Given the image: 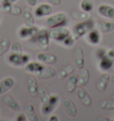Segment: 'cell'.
Here are the masks:
<instances>
[{"label": "cell", "mask_w": 114, "mask_h": 121, "mask_svg": "<svg viewBox=\"0 0 114 121\" xmlns=\"http://www.w3.org/2000/svg\"><path fill=\"white\" fill-rule=\"evenodd\" d=\"M99 120H110L109 118H100Z\"/></svg>", "instance_id": "44"}, {"label": "cell", "mask_w": 114, "mask_h": 121, "mask_svg": "<svg viewBox=\"0 0 114 121\" xmlns=\"http://www.w3.org/2000/svg\"><path fill=\"white\" fill-rule=\"evenodd\" d=\"M110 80V76L108 72H103L101 74L96 82V88L99 92H104Z\"/></svg>", "instance_id": "15"}, {"label": "cell", "mask_w": 114, "mask_h": 121, "mask_svg": "<svg viewBox=\"0 0 114 121\" xmlns=\"http://www.w3.org/2000/svg\"><path fill=\"white\" fill-rule=\"evenodd\" d=\"M31 56L28 53H11L7 57V62L13 67H22L30 62Z\"/></svg>", "instance_id": "3"}, {"label": "cell", "mask_w": 114, "mask_h": 121, "mask_svg": "<svg viewBox=\"0 0 114 121\" xmlns=\"http://www.w3.org/2000/svg\"><path fill=\"white\" fill-rule=\"evenodd\" d=\"M15 120L16 121H26V120H28V117H27L26 114L21 113L17 116V117L15 118Z\"/></svg>", "instance_id": "39"}, {"label": "cell", "mask_w": 114, "mask_h": 121, "mask_svg": "<svg viewBox=\"0 0 114 121\" xmlns=\"http://www.w3.org/2000/svg\"><path fill=\"white\" fill-rule=\"evenodd\" d=\"M49 34L51 39H53L56 42H59V43H61L64 38H67L69 35H70V32L68 27H66V25H64V26L53 28L52 30L49 31Z\"/></svg>", "instance_id": "5"}, {"label": "cell", "mask_w": 114, "mask_h": 121, "mask_svg": "<svg viewBox=\"0 0 114 121\" xmlns=\"http://www.w3.org/2000/svg\"><path fill=\"white\" fill-rule=\"evenodd\" d=\"M37 60L42 63L54 64L57 62V57L55 54L51 53H39L37 55Z\"/></svg>", "instance_id": "16"}, {"label": "cell", "mask_w": 114, "mask_h": 121, "mask_svg": "<svg viewBox=\"0 0 114 121\" xmlns=\"http://www.w3.org/2000/svg\"><path fill=\"white\" fill-rule=\"evenodd\" d=\"M79 7L83 11L87 12V13H90L95 7V1L94 0H81Z\"/></svg>", "instance_id": "28"}, {"label": "cell", "mask_w": 114, "mask_h": 121, "mask_svg": "<svg viewBox=\"0 0 114 121\" xmlns=\"http://www.w3.org/2000/svg\"><path fill=\"white\" fill-rule=\"evenodd\" d=\"M10 47H11V41H10V39L7 37L2 38L0 40V56H2L3 54L6 53Z\"/></svg>", "instance_id": "29"}, {"label": "cell", "mask_w": 114, "mask_h": 121, "mask_svg": "<svg viewBox=\"0 0 114 121\" xmlns=\"http://www.w3.org/2000/svg\"><path fill=\"white\" fill-rule=\"evenodd\" d=\"M22 13V7L16 4H13V5H12V7H11V10L9 12L10 14L14 15V16H18V15H20Z\"/></svg>", "instance_id": "35"}, {"label": "cell", "mask_w": 114, "mask_h": 121, "mask_svg": "<svg viewBox=\"0 0 114 121\" xmlns=\"http://www.w3.org/2000/svg\"><path fill=\"white\" fill-rule=\"evenodd\" d=\"M114 64V58H111L108 54L105 53V55L99 60L98 67L99 69L102 71H107L109 70Z\"/></svg>", "instance_id": "18"}, {"label": "cell", "mask_w": 114, "mask_h": 121, "mask_svg": "<svg viewBox=\"0 0 114 121\" xmlns=\"http://www.w3.org/2000/svg\"><path fill=\"white\" fill-rule=\"evenodd\" d=\"M75 70V67L72 64H70L65 66L64 68H62L61 69L59 70V72L57 73V79L58 80H62L64 79L65 78H67L69 76H70L71 74L74 73Z\"/></svg>", "instance_id": "24"}, {"label": "cell", "mask_w": 114, "mask_h": 121, "mask_svg": "<svg viewBox=\"0 0 114 121\" xmlns=\"http://www.w3.org/2000/svg\"><path fill=\"white\" fill-rule=\"evenodd\" d=\"M25 113H26V116L28 117V120L30 121H38V116L35 112V109L34 106L32 105L31 103H29L26 105V108H25Z\"/></svg>", "instance_id": "27"}, {"label": "cell", "mask_w": 114, "mask_h": 121, "mask_svg": "<svg viewBox=\"0 0 114 121\" xmlns=\"http://www.w3.org/2000/svg\"><path fill=\"white\" fill-rule=\"evenodd\" d=\"M38 95L40 96L41 103H46L49 102L50 98V92L45 86H41L38 87Z\"/></svg>", "instance_id": "26"}, {"label": "cell", "mask_w": 114, "mask_h": 121, "mask_svg": "<svg viewBox=\"0 0 114 121\" xmlns=\"http://www.w3.org/2000/svg\"><path fill=\"white\" fill-rule=\"evenodd\" d=\"M53 12V7L52 4H41L38 6L36 7L34 11V15L36 16V18H43L46 16H49Z\"/></svg>", "instance_id": "9"}, {"label": "cell", "mask_w": 114, "mask_h": 121, "mask_svg": "<svg viewBox=\"0 0 114 121\" xmlns=\"http://www.w3.org/2000/svg\"><path fill=\"white\" fill-rule=\"evenodd\" d=\"M0 40H1V38H0Z\"/></svg>", "instance_id": "46"}, {"label": "cell", "mask_w": 114, "mask_h": 121, "mask_svg": "<svg viewBox=\"0 0 114 121\" xmlns=\"http://www.w3.org/2000/svg\"><path fill=\"white\" fill-rule=\"evenodd\" d=\"M39 30L38 27L34 26H22L18 30V37H19L21 39H29V38H31L33 36H34L37 31Z\"/></svg>", "instance_id": "7"}, {"label": "cell", "mask_w": 114, "mask_h": 121, "mask_svg": "<svg viewBox=\"0 0 114 121\" xmlns=\"http://www.w3.org/2000/svg\"><path fill=\"white\" fill-rule=\"evenodd\" d=\"M46 2L47 3H49L50 4H52V5H61V3H62V0H46Z\"/></svg>", "instance_id": "38"}, {"label": "cell", "mask_w": 114, "mask_h": 121, "mask_svg": "<svg viewBox=\"0 0 114 121\" xmlns=\"http://www.w3.org/2000/svg\"><path fill=\"white\" fill-rule=\"evenodd\" d=\"M70 15H71V18L74 21H77V22H84V21H87L90 18L89 13H87V12L83 11L81 9L71 11Z\"/></svg>", "instance_id": "23"}, {"label": "cell", "mask_w": 114, "mask_h": 121, "mask_svg": "<svg viewBox=\"0 0 114 121\" xmlns=\"http://www.w3.org/2000/svg\"><path fill=\"white\" fill-rule=\"evenodd\" d=\"M54 107L52 106L49 102H46V103H42L41 106V113L43 115H49L54 110Z\"/></svg>", "instance_id": "32"}, {"label": "cell", "mask_w": 114, "mask_h": 121, "mask_svg": "<svg viewBox=\"0 0 114 121\" xmlns=\"http://www.w3.org/2000/svg\"><path fill=\"white\" fill-rule=\"evenodd\" d=\"M85 40L91 45H96L101 42V33L98 30H90L88 33L86 34Z\"/></svg>", "instance_id": "13"}, {"label": "cell", "mask_w": 114, "mask_h": 121, "mask_svg": "<svg viewBox=\"0 0 114 121\" xmlns=\"http://www.w3.org/2000/svg\"><path fill=\"white\" fill-rule=\"evenodd\" d=\"M49 31L46 29H39L37 33L31 38V41L37 45L43 50H47L49 48L50 43Z\"/></svg>", "instance_id": "2"}, {"label": "cell", "mask_w": 114, "mask_h": 121, "mask_svg": "<svg viewBox=\"0 0 114 121\" xmlns=\"http://www.w3.org/2000/svg\"><path fill=\"white\" fill-rule=\"evenodd\" d=\"M4 103L7 106L10 110H13V111H20L21 110V105L18 102V101L16 100L13 96H12L10 95H4Z\"/></svg>", "instance_id": "17"}, {"label": "cell", "mask_w": 114, "mask_h": 121, "mask_svg": "<svg viewBox=\"0 0 114 121\" xmlns=\"http://www.w3.org/2000/svg\"><path fill=\"white\" fill-rule=\"evenodd\" d=\"M98 14L107 19H114V6L103 4L97 7Z\"/></svg>", "instance_id": "12"}, {"label": "cell", "mask_w": 114, "mask_h": 121, "mask_svg": "<svg viewBox=\"0 0 114 121\" xmlns=\"http://www.w3.org/2000/svg\"><path fill=\"white\" fill-rule=\"evenodd\" d=\"M75 38H73L72 35H69L68 37L66 38H64L62 42H61V44L66 46V47H71L73 45H74V43H75Z\"/></svg>", "instance_id": "34"}, {"label": "cell", "mask_w": 114, "mask_h": 121, "mask_svg": "<svg viewBox=\"0 0 114 121\" xmlns=\"http://www.w3.org/2000/svg\"><path fill=\"white\" fill-rule=\"evenodd\" d=\"M23 21H24V24L26 26H34L35 24V19L34 16L32 14L30 10H26L23 13Z\"/></svg>", "instance_id": "30"}, {"label": "cell", "mask_w": 114, "mask_h": 121, "mask_svg": "<svg viewBox=\"0 0 114 121\" xmlns=\"http://www.w3.org/2000/svg\"><path fill=\"white\" fill-rule=\"evenodd\" d=\"M96 27H97L98 30H100V32L110 33L112 30H114V22L101 20L96 22Z\"/></svg>", "instance_id": "20"}, {"label": "cell", "mask_w": 114, "mask_h": 121, "mask_svg": "<svg viewBox=\"0 0 114 121\" xmlns=\"http://www.w3.org/2000/svg\"><path fill=\"white\" fill-rule=\"evenodd\" d=\"M46 66L43 64L40 61H30L28 62L25 66V71L28 73H31V74H34V75H38V73L43 70V69L45 68Z\"/></svg>", "instance_id": "11"}, {"label": "cell", "mask_w": 114, "mask_h": 121, "mask_svg": "<svg viewBox=\"0 0 114 121\" xmlns=\"http://www.w3.org/2000/svg\"><path fill=\"white\" fill-rule=\"evenodd\" d=\"M52 106H53L54 108H56L57 106L59 105V102H60V98L59 96L56 95H51L49 98V102H48Z\"/></svg>", "instance_id": "36"}, {"label": "cell", "mask_w": 114, "mask_h": 121, "mask_svg": "<svg viewBox=\"0 0 114 121\" xmlns=\"http://www.w3.org/2000/svg\"><path fill=\"white\" fill-rule=\"evenodd\" d=\"M62 104L64 106L66 113L69 117H75L78 115V108H77L75 102L70 98L62 99Z\"/></svg>", "instance_id": "10"}, {"label": "cell", "mask_w": 114, "mask_h": 121, "mask_svg": "<svg viewBox=\"0 0 114 121\" xmlns=\"http://www.w3.org/2000/svg\"><path fill=\"white\" fill-rule=\"evenodd\" d=\"M90 78V71L88 68H83L79 75L78 78V86H87Z\"/></svg>", "instance_id": "21"}, {"label": "cell", "mask_w": 114, "mask_h": 121, "mask_svg": "<svg viewBox=\"0 0 114 121\" xmlns=\"http://www.w3.org/2000/svg\"><path fill=\"white\" fill-rule=\"evenodd\" d=\"M25 1H26L27 4H29L31 7L35 6L37 4V3H38V0H25Z\"/></svg>", "instance_id": "40"}, {"label": "cell", "mask_w": 114, "mask_h": 121, "mask_svg": "<svg viewBox=\"0 0 114 121\" xmlns=\"http://www.w3.org/2000/svg\"><path fill=\"white\" fill-rule=\"evenodd\" d=\"M106 51H107V50L105 49V48H103V47H99V48H97V49L95 50V58L99 60L101 58H103V57L105 55Z\"/></svg>", "instance_id": "37"}, {"label": "cell", "mask_w": 114, "mask_h": 121, "mask_svg": "<svg viewBox=\"0 0 114 121\" xmlns=\"http://www.w3.org/2000/svg\"><path fill=\"white\" fill-rule=\"evenodd\" d=\"M78 78H79V74H71L69 78L66 83V90L69 93H73L76 91L78 87Z\"/></svg>", "instance_id": "25"}, {"label": "cell", "mask_w": 114, "mask_h": 121, "mask_svg": "<svg viewBox=\"0 0 114 121\" xmlns=\"http://www.w3.org/2000/svg\"><path fill=\"white\" fill-rule=\"evenodd\" d=\"M7 1L8 2H10V3H12V4H15L18 0H7Z\"/></svg>", "instance_id": "42"}, {"label": "cell", "mask_w": 114, "mask_h": 121, "mask_svg": "<svg viewBox=\"0 0 114 121\" xmlns=\"http://www.w3.org/2000/svg\"><path fill=\"white\" fill-rule=\"evenodd\" d=\"M95 28V22L94 20L89 19L84 22H79L76 25H74L72 28V33L71 35L75 39L82 38L83 36L88 33L90 30Z\"/></svg>", "instance_id": "1"}, {"label": "cell", "mask_w": 114, "mask_h": 121, "mask_svg": "<svg viewBox=\"0 0 114 121\" xmlns=\"http://www.w3.org/2000/svg\"><path fill=\"white\" fill-rule=\"evenodd\" d=\"M14 85V78L12 77H5L0 80V96L4 95Z\"/></svg>", "instance_id": "14"}, {"label": "cell", "mask_w": 114, "mask_h": 121, "mask_svg": "<svg viewBox=\"0 0 114 121\" xmlns=\"http://www.w3.org/2000/svg\"><path fill=\"white\" fill-rule=\"evenodd\" d=\"M0 22H1V18H0Z\"/></svg>", "instance_id": "45"}, {"label": "cell", "mask_w": 114, "mask_h": 121, "mask_svg": "<svg viewBox=\"0 0 114 121\" xmlns=\"http://www.w3.org/2000/svg\"><path fill=\"white\" fill-rule=\"evenodd\" d=\"M11 53H23L22 46V44L18 41L13 42L11 45Z\"/></svg>", "instance_id": "33"}, {"label": "cell", "mask_w": 114, "mask_h": 121, "mask_svg": "<svg viewBox=\"0 0 114 121\" xmlns=\"http://www.w3.org/2000/svg\"><path fill=\"white\" fill-rule=\"evenodd\" d=\"M111 82H112V83H114V72H113V75H112V77H111Z\"/></svg>", "instance_id": "43"}, {"label": "cell", "mask_w": 114, "mask_h": 121, "mask_svg": "<svg viewBox=\"0 0 114 121\" xmlns=\"http://www.w3.org/2000/svg\"><path fill=\"white\" fill-rule=\"evenodd\" d=\"M100 108L105 110H114V100L104 99L100 102Z\"/></svg>", "instance_id": "31"}, {"label": "cell", "mask_w": 114, "mask_h": 121, "mask_svg": "<svg viewBox=\"0 0 114 121\" xmlns=\"http://www.w3.org/2000/svg\"><path fill=\"white\" fill-rule=\"evenodd\" d=\"M73 61L75 67L79 69H82L85 68V56H84L83 48L78 45L73 49Z\"/></svg>", "instance_id": "6"}, {"label": "cell", "mask_w": 114, "mask_h": 121, "mask_svg": "<svg viewBox=\"0 0 114 121\" xmlns=\"http://www.w3.org/2000/svg\"><path fill=\"white\" fill-rule=\"evenodd\" d=\"M48 120L49 121H59V117H58V116H56V115H52V116H50V117L48 118Z\"/></svg>", "instance_id": "41"}, {"label": "cell", "mask_w": 114, "mask_h": 121, "mask_svg": "<svg viewBox=\"0 0 114 121\" xmlns=\"http://www.w3.org/2000/svg\"><path fill=\"white\" fill-rule=\"evenodd\" d=\"M77 96L78 98L79 99L80 102L83 104L84 106L86 107H90L93 103V101H92V98L89 93L86 90L85 88H83V86H79L77 87Z\"/></svg>", "instance_id": "8"}, {"label": "cell", "mask_w": 114, "mask_h": 121, "mask_svg": "<svg viewBox=\"0 0 114 121\" xmlns=\"http://www.w3.org/2000/svg\"><path fill=\"white\" fill-rule=\"evenodd\" d=\"M27 86H28V91L31 94V96H38V82H37V78L34 75H30L28 78V83H27Z\"/></svg>", "instance_id": "19"}, {"label": "cell", "mask_w": 114, "mask_h": 121, "mask_svg": "<svg viewBox=\"0 0 114 121\" xmlns=\"http://www.w3.org/2000/svg\"><path fill=\"white\" fill-rule=\"evenodd\" d=\"M56 75V70L53 67H45L40 73H38L36 77L39 79H49Z\"/></svg>", "instance_id": "22"}, {"label": "cell", "mask_w": 114, "mask_h": 121, "mask_svg": "<svg viewBox=\"0 0 114 121\" xmlns=\"http://www.w3.org/2000/svg\"><path fill=\"white\" fill-rule=\"evenodd\" d=\"M68 19L67 15L63 12H58L53 15H49V17L46 20V24L47 26L53 29L59 26H64L67 24Z\"/></svg>", "instance_id": "4"}]
</instances>
